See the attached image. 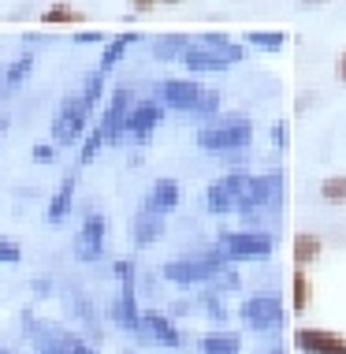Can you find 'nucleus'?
Here are the masks:
<instances>
[{"label": "nucleus", "instance_id": "f257e3e1", "mask_svg": "<svg viewBox=\"0 0 346 354\" xmlns=\"http://www.w3.org/2000/svg\"><path fill=\"white\" fill-rule=\"evenodd\" d=\"M242 56H246L242 41H231V37L220 34V30H205L190 41V49L182 53L179 64L190 75H209V71H227V68H235V64H242Z\"/></svg>", "mask_w": 346, "mask_h": 354}, {"label": "nucleus", "instance_id": "f03ea898", "mask_svg": "<svg viewBox=\"0 0 346 354\" xmlns=\"http://www.w3.org/2000/svg\"><path fill=\"white\" fill-rule=\"evenodd\" d=\"M227 187L231 194H235V213H242L246 220L257 216L265 205H276L283 198V179L280 176H249V171H231Z\"/></svg>", "mask_w": 346, "mask_h": 354}, {"label": "nucleus", "instance_id": "7ed1b4c3", "mask_svg": "<svg viewBox=\"0 0 346 354\" xmlns=\"http://www.w3.org/2000/svg\"><path fill=\"white\" fill-rule=\"evenodd\" d=\"M224 265H231V261H227V254L216 246V250H205V254H194V257H175V261H168L160 272H164L168 283L201 287V283H213Z\"/></svg>", "mask_w": 346, "mask_h": 354}, {"label": "nucleus", "instance_id": "20e7f679", "mask_svg": "<svg viewBox=\"0 0 346 354\" xmlns=\"http://www.w3.org/2000/svg\"><path fill=\"white\" fill-rule=\"evenodd\" d=\"M249 142H253V123L235 116V120H220V123H209V127L198 131V149L213 153H242Z\"/></svg>", "mask_w": 346, "mask_h": 354}, {"label": "nucleus", "instance_id": "39448f33", "mask_svg": "<svg viewBox=\"0 0 346 354\" xmlns=\"http://www.w3.org/2000/svg\"><path fill=\"white\" fill-rule=\"evenodd\" d=\"M90 116H93V104L82 97V93H71V97L60 101L52 116V142L56 146H75L82 142L86 127H90Z\"/></svg>", "mask_w": 346, "mask_h": 354}, {"label": "nucleus", "instance_id": "423d86ee", "mask_svg": "<svg viewBox=\"0 0 346 354\" xmlns=\"http://www.w3.org/2000/svg\"><path fill=\"white\" fill-rule=\"evenodd\" d=\"M23 328H26V339H30L34 354H67L75 343V332H67L56 321L34 317V313H23Z\"/></svg>", "mask_w": 346, "mask_h": 354}, {"label": "nucleus", "instance_id": "0eeeda50", "mask_svg": "<svg viewBox=\"0 0 346 354\" xmlns=\"http://www.w3.org/2000/svg\"><path fill=\"white\" fill-rule=\"evenodd\" d=\"M216 246L227 254V261H261L272 254V235L268 232H220Z\"/></svg>", "mask_w": 346, "mask_h": 354}, {"label": "nucleus", "instance_id": "6e6552de", "mask_svg": "<svg viewBox=\"0 0 346 354\" xmlns=\"http://www.w3.org/2000/svg\"><path fill=\"white\" fill-rule=\"evenodd\" d=\"M104 243H108V220H104V213H86L79 232H75V243H71L75 261H82V265L101 261Z\"/></svg>", "mask_w": 346, "mask_h": 354}, {"label": "nucleus", "instance_id": "1a4fd4ad", "mask_svg": "<svg viewBox=\"0 0 346 354\" xmlns=\"http://www.w3.org/2000/svg\"><path fill=\"white\" fill-rule=\"evenodd\" d=\"M115 280H119V295H115V302H112V321L138 336L142 313H138V299H134V265L115 261Z\"/></svg>", "mask_w": 346, "mask_h": 354}, {"label": "nucleus", "instance_id": "9d476101", "mask_svg": "<svg viewBox=\"0 0 346 354\" xmlns=\"http://www.w3.org/2000/svg\"><path fill=\"white\" fill-rule=\"evenodd\" d=\"M238 313H242V321L253 332H276V328H283V321H287V310L276 295H249V299L238 306Z\"/></svg>", "mask_w": 346, "mask_h": 354}, {"label": "nucleus", "instance_id": "9b49d317", "mask_svg": "<svg viewBox=\"0 0 346 354\" xmlns=\"http://www.w3.org/2000/svg\"><path fill=\"white\" fill-rule=\"evenodd\" d=\"M131 90H112L108 93V104H104L101 112V135H104V146H115V142H123V131H127V116H131Z\"/></svg>", "mask_w": 346, "mask_h": 354}, {"label": "nucleus", "instance_id": "f8f14e48", "mask_svg": "<svg viewBox=\"0 0 346 354\" xmlns=\"http://www.w3.org/2000/svg\"><path fill=\"white\" fill-rule=\"evenodd\" d=\"M157 93H160V104H164V109L190 112V116H194L198 101L205 97V86L194 82V79H164L157 86Z\"/></svg>", "mask_w": 346, "mask_h": 354}, {"label": "nucleus", "instance_id": "ddd939ff", "mask_svg": "<svg viewBox=\"0 0 346 354\" xmlns=\"http://www.w3.org/2000/svg\"><path fill=\"white\" fill-rule=\"evenodd\" d=\"M131 235H134V246H142V250H149V246L160 243V235H164V209L153 205L149 194L131 220Z\"/></svg>", "mask_w": 346, "mask_h": 354}, {"label": "nucleus", "instance_id": "4468645a", "mask_svg": "<svg viewBox=\"0 0 346 354\" xmlns=\"http://www.w3.org/2000/svg\"><path fill=\"white\" fill-rule=\"evenodd\" d=\"M160 123H164V104H160V101H138L131 109V116H127V131H123V138L149 142L153 131H157Z\"/></svg>", "mask_w": 346, "mask_h": 354}, {"label": "nucleus", "instance_id": "2eb2a0df", "mask_svg": "<svg viewBox=\"0 0 346 354\" xmlns=\"http://www.w3.org/2000/svg\"><path fill=\"white\" fill-rule=\"evenodd\" d=\"M294 347L302 354H346V336H339L331 328L302 324V328H294Z\"/></svg>", "mask_w": 346, "mask_h": 354}, {"label": "nucleus", "instance_id": "dca6fc26", "mask_svg": "<svg viewBox=\"0 0 346 354\" xmlns=\"http://www.w3.org/2000/svg\"><path fill=\"white\" fill-rule=\"evenodd\" d=\"M138 339L157 343V347H179V343H182V336H179V328H175V324H171V317H164V313H157V310L142 313Z\"/></svg>", "mask_w": 346, "mask_h": 354}, {"label": "nucleus", "instance_id": "f3484780", "mask_svg": "<svg viewBox=\"0 0 346 354\" xmlns=\"http://www.w3.org/2000/svg\"><path fill=\"white\" fill-rule=\"evenodd\" d=\"M190 41H194L190 34H182V30H171V34H160L157 41L149 45V49H153V56H157L160 64H171V60H182V53L190 49Z\"/></svg>", "mask_w": 346, "mask_h": 354}, {"label": "nucleus", "instance_id": "a211bd4d", "mask_svg": "<svg viewBox=\"0 0 346 354\" xmlns=\"http://www.w3.org/2000/svg\"><path fill=\"white\" fill-rule=\"evenodd\" d=\"M205 209L213 216H231L235 213V194H231V187H227V179H213V183L205 187Z\"/></svg>", "mask_w": 346, "mask_h": 354}, {"label": "nucleus", "instance_id": "6ab92c4d", "mask_svg": "<svg viewBox=\"0 0 346 354\" xmlns=\"http://www.w3.org/2000/svg\"><path fill=\"white\" fill-rule=\"evenodd\" d=\"M138 41H142V34H138V30H123V34H115L112 41L101 49V71H112L115 64H119L123 56H127L131 45H138Z\"/></svg>", "mask_w": 346, "mask_h": 354}, {"label": "nucleus", "instance_id": "aec40b11", "mask_svg": "<svg viewBox=\"0 0 346 354\" xmlns=\"http://www.w3.org/2000/svg\"><path fill=\"white\" fill-rule=\"evenodd\" d=\"M71 202H75V176H64L60 187H56V194H52V202H49V224L52 227H60L64 220H67Z\"/></svg>", "mask_w": 346, "mask_h": 354}, {"label": "nucleus", "instance_id": "412c9836", "mask_svg": "<svg viewBox=\"0 0 346 354\" xmlns=\"http://www.w3.org/2000/svg\"><path fill=\"white\" fill-rule=\"evenodd\" d=\"M30 75H34V56L26 53V56H19L12 68L4 71V79H0V93H4V97H12L15 90H23V86H26Z\"/></svg>", "mask_w": 346, "mask_h": 354}, {"label": "nucleus", "instance_id": "4be33fe9", "mask_svg": "<svg viewBox=\"0 0 346 354\" xmlns=\"http://www.w3.org/2000/svg\"><path fill=\"white\" fill-rule=\"evenodd\" d=\"M320 254H324V239L320 235H313V232H298L294 235V265L309 269Z\"/></svg>", "mask_w": 346, "mask_h": 354}, {"label": "nucleus", "instance_id": "5701e85b", "mask_svg": "<svg viewBox=\"0 0 346 354\" xmlns=\"http://www.w3.org/2000/svg\"><path fill=\"white\" fill-rule=\"evenodd\" d=\"M291 306L294 313H305L313 306V283H309V272L302 265H294V280H291Z\"/></svg>", "mask_w": 346, "mask_h": 354}, {"label": "nucleus", "instance_id": "b1692460", "mask_svg": "<svg viewBox=\"0 0 346 354\" xmlns=\"http://www.w3.org/2000/svg\"><path fill=\"white\" fill-rule=\"evenodd\" d=\"M242 45L249 49H261V53H280L287 45V34L283 30H246L242 34Z\"/></svg>", "mask_w": 346, "mask_h": 354}, {"label": "nucleus", "instance_id": "393cba45", "mask_svg": "<svg viewBox=\"0 0 346 354\" xmlns=\"http://www.w3.org/2000/svg\"><path fill=\"white\" fill-rule=\"evenodd\" d=\"M149 198H153V205L157 209H164V213H171V209L179 205V183L175 179H157V183H153V190H149Z\"/></svg>", "mask_w": 346, "mask_h": 354}, {"label": "nucleus", "instance_id": "a878e982", "mask_svg": "<svg viewBox=\"0 0 346 354\" xmlns=\"http://www.w3.org/2000/svg\"><path fill=\"white\" fill-rule=\"evenodd\" d=\"M104 90H108V71L93 68V71L82 79V90H79V93H82V97L93 104V109H97V104H101V97H104Z\"/></svg>", "mask_w": 346, "mask_h": 354}, {"label": "nucleus", "instance_id": "bb28decb", "mask_svg": "<svg viewBox=\"0 0 346 354\" xmlns=\"http://www.w3.org/2000/svg\"><path fill=\"white\" fill-rule=\"evenodd\" d=\"M201 354H242V339L220 332V336H205L201 339Z\"/></svg>", "mask_w": 346, "mask_h": 354}, {"label": "nucleus", "instance_id": "cd10ccee", "mask_svg": "<svg viewBox=\"0 0 346 354\" xmlns=\"http://www.w3.org/2000/svg\"><path fill=\"white\" fill-rule=\"evenodd\" d=\"M101 146H104V135H101L97 123H93L90 135H86V142H82V149H79V168L93 165V160H97V153H101Z\"/></svg>", "mask_w": 346, "mask_h": 354}, {"label": "nucleus", "instance_id": "c85d7f7f", "mask_svg": "<svg viewBox=\"0 0 346 354\" xmlns=\"http://www.w3.org/2000/svg\"><path fill=\"white\" fill-rule=\"evenodd\" d=\"M320 198L328 205H343L346 202V176H328L320 183Z\"/></svg>", "mask_w": 346, "mask_h": 354}, {"label": "nucleus", "instance_id": "c756f323", "mask_svg": "<svg viewBox=\"0 0 346 354\" xmlns=\"http://www.w3.org/2000/svg\"><path fill=\"white\" fill-rule=\"evenodd\" d=\"M41 23L45 26H60V23H82V12H75L71 4H56L49 12H41Z\"/></svg>", "mask_w": 346, "mask_h": 354}, {"label": "nucleus", "instance_id": "7c9ffc66", "mask_svg": "<svg viewBox=\"0 0 346 354\" xmlns=\"http://www.w3.org/2000/svg\"><path fill=\"white\" fill-rule=\"evenodd\" d=\"M220 104H224V97H220L216 90H205V97L198 101V109H194V116L198 120H213L216 112H220Z\"/></svg>", "mask_w": 346, "mask_h": 354}, {"label": "nucleus", "instance_id": "2f4dec72", "mask_svg": "<svg viewBox=\"0 0 346 354\" xmlns=\"http://www.w3.org/2000/svg\"><path fill=\"white\" fill-rule=\"evenodd\" d=\"M19 257H23V250H19L15 239L0 235V265H19Z\"/></svg>", "mask_w": 346, "mask_h": 354}, {"label": "nucleus", "instance_id": "473e14b6", "mask_svg": "<svg viewBox=\"0 0 346 354\" xmlns=\"http://www.w3.org/2000/svg\"><path fill=\"white\" fill-rule=\"evenodd\" d=\"M71 41L75 45H101V49H104V45H108V37H104L101 30H82V34H75Z\"/></svg>", "mask_w": 346, "mask_h": 354}, {"label": "nucleus", "instance_id": "72a5a7b5", "mask_svg": "<svg viewBox=\"0 0 346 354\" xmlns=\"http://www.w3.org/2000/svg\"><path fill=\"white\" fill-rule=\"evenodd\" d=\"M30 160H34V165H52V160H56V149H52V146H41V142H37V146L30 149Z\"/></svg>", "mask_w": 346, "mask_h": 354}, {"label": "nucleus", "instance_id": "f704fd0d", "mask_svg": "<svg viewBox=\"0 0 346 354\" xmlns=\"http://www.w3.org/2000/svg\"><path fill=\"white\" fill-rule=\"evenodd\" d=\"M287 142H291V131H287V123H272V146L283 153Z\"/></svg>", "mask_w": 346, "mask_h": 354}, {"label": "nucleus", "instance_id": "c9c22d12", "mask_svg": "<svg viewBox=\"0 0 346 354\" xmlns=\"http://www.w3.org/2000/svg\"><path fill=\"white\" fill-rule=\"evenodd\" d=\"M67 354H97V351H93L82 336H75V343H71V351H67Z\"/></svg>", "mask_w": 346, "mask_h": 354}, {"label": "nucleus", "instance_id": "e433bc0d", "mask_svg": "<svg viewBox=\"0 0 346 354\" xmlns=\"http://www.w3.org/2000/svg\"><path fill=\"white\" fill-rule=\"evenodd\" d=\"M131 8L146 15V12H153V8H157V0H131Z\"/></svg>", "mask_w": 346, "mask_h": 354}, {"label": "nucleus", "instance_id": "4c0bfd02", "mask_svg": "<svg viewBox=\"0 0 346 354\" xmlns=\"http://www.w3.org/2000/svg\"><path fill=\"white\" fill-rule=\"evenodd\" d=\"M335 75H339V82L346 86V49L339 53V60H335Z\"/></svg>", "mask_w": 346, "mask_h": 354}, {"label": "nucleus", "instance_id": "58836bf2", "mask_svg": "<svg viewBox=\"0 0 346 354\" xmlns=\"http://www.w3.org/2000/svg\"><path fill=\"white\" fill-rule=\"evenodd\" d=\"M30 291H34V295H49V291H52V283H49V280H34V283H30Z\"/></svg>", "mask_w": 346, "mask_h": 354}, {"label": "nucleus", "instance_id": "ea45409f", "mask_svg": "<svg viewBox=\"0 0 346 354\" xmlns=\"http://www.w3.org/2000/svg\"><path fill=\"white\" fill-rule=\"evenodd\" d=\"M298 4H302V8H320L324 0H298Z\"/></svg>", "mask_w": 346, "mask_h": 354}, {"label": "nucleus", "instance_id": "a19ab883", "mask_svg": "<svg viewBox=\"0 0 346 354\" xmlns=\"http://www.w3.org/2000/svg\"><path fill=\"white\" fill-rule=\"evenodd\" d=\"M4 127H8V123H4V120H0V142H4Z\"/></svg>", "mask_w": 346, "mask_h": 354}, {"label": "nucleus", "instance_id": "79ce46f5", "mask_svg": "<svg viewBox=\"0 0 346 354\" xmlns=\"http://www.w3.org/2000/svg\"><path fill=\"white\" fill-rule=\"evenodd\" d=\"M0 354H12V351H8V347H0Z\"/></svg>", "mask_w": 346, "mask_h": 354}, {"label": "nucleus", "instance_id": "37998d69", "mask_svg": "<svg viewBox=\"0 0 346 354\" xmlns=\"http://www.w3.org/2000/svg\"><path fill=\"white\" fill-rule=\"evenodd\" d=\"M272 354H283V351H272Z\"/></svg>", "mask_w": 346, "mask_h": 354}]
</instances>
